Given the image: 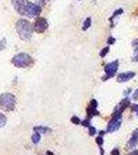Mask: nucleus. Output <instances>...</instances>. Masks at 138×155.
<instances>
[{
	"mask_svg": "<svg viewBox=\"0 0 138 155\" xmlns=\"http://www.w3.org/2000/svg\"><path fill=\"white\" fill-rule=\"evenodd\" d=\"M82 125H84V126H89V121H84V122H82Z\"/></svg>",
	"mask_w": 138,
	"mask_h": 155,
	"instance_id": "obj_21",
	"label": "nucleus"
},
{
	"mask_svg": "<svg viewBox=\"0 0 138 155\" xmlns=\"http://www.w3.org/2000/svg\"><path fill=\"white\" fill-rule=\"evenodd\" d=\"M47 155H54V154L52 153V152H50V151H47Z\"/></svg>",
	"mask_w": 138,
	"mask_h": 155,
	"instance_id": "obj_23",
	"label": "nucleus"
},
{
	"mask_svg": "<svg viewBox=\"0 0 138 155\" xmlns=\"http://www.w3.org/2000/svg\"><path fill=\"white\" fill-rule=\"evenodd\" d=\"M12 63L17 67H26L32 63V59L28 54L26 53H20L17 56L14 57Z\"/></svg>",
	"mask_w": 138,
	"mask_h": 155,
	"instance_id": "obj_3",
	"label": "nucleus"
},
{
	"mask_svg": "<svg viewBox=\"0 0 138 155\" xmlns=\"http://www.w3.org/2000/svg\"><path fill=\"white\" fill-rule=\"evenodd\" d=\"M71 122H73L74 124H79L81 120L77 118V117H72V118H71Z\"/></svg>",
	"mask_w": 138,
	"mask_h": 155,
	"instance_id": "obj_15",
	"label": "nucleus"
},
{
	"mask_svg": "<svg viewBox=\"0 0 138 155\" xmlns=\"http://www.w3.org/2000/svg\"><path fill=\"white\" fill-rule=\"evenodd\" d=\"M96 142H97L98 145H102V143H103V139H102L101 137H97V139H96Z\"/></svg>",
	"mask_w": 138,
	"mask_h": 155,
	"instance_id": "obj_18",
	"label": "nucleus"
},
{
	"mask_svg": "<svg viewBox=\"0 0 138 155\" xmlns=\"http://www.w3.org/2000/svg\"><path fill=\"white\" fill-rule=\"evenodd\" d=\"M6 123V117L0 114V127H3Z\"/></svg>",
	"mask_w": 138,
	"mask_h": 155,
	"instance_id": "obj_13",
	"label": "nucleus"
},
{
	"mask_svg": "<svg viewBox=\"0 0 138 155\" xmlns=\"http://www.w3.org/2000/svg\"><path fill=\"white\" fill-rule=\"evenodd\" d=\"M108 48H105V49H103V51H102L101 52V53H100V56H101V57H104L105 56V55H106L107 53H108Z\"/></svg>",
	"mask_w": 138,
	"mask_h": 155,
	"instance_id": "obj_16",
	"label": "nucleus"
},
{
	"mask_svg": "<svg viewBox=\"0 0 138 155\" xmlns=\"http://www.w3.org/2000/svg\"><path fill=\"white\" fill-rule=\"evenodd\" d=\"M31 139L34 144H38V142L40 141V134H39V132L35 131V134H33V136H32Z\"/></svg>",
	"mask_w": 138,
	"mask_h": 155,
	"instance_id": "obj_12",
	"label": "nucleus"
},
{
	"mask_svg": "<svg viewBox=\"0 0 138 155\" xmlns=\"http://www.w3.org/2000/svg\"><path fill=\"white\" fill-rule=\"evenodd\" d=\"M134 76H135V74H134V72H132V71L124 72V74H120L119 77H117V81H119L120 83H125V82L131 80Z\"/></svg>",
	"mask_w": 138,
	"mask_h": 155,
	"instance_id": "obj_8",
	"label": "nucleus"
},
{
	"mask_svg": "<svg viewBox=\"0 0 138 155\" xmlns=\"http://www.w3.org/2000/svg\"><path fill=\"white\" fill-rule=\"evenodd\" d=\"M12 5L14 6L16 11L22 16L27 15V8H28L29 2L27 0H11Z\"/></svg>",
	"mask_w": 138,
	"mask_h": 155,
	"instance_id": "obj_4",
	"label": "nucleus"
},
{
	"mask_svg": "<svg viewBox=\"0 0 138 155\" xmlns=\"http://www.w3.org/2000/svg\"><path fill=\"white\" fill-rule=\"evenodd\" d=\"M89 131H90V134H91V136H93V134H96V129H95L94 127H92V126H90Z\"/></svg>",
	"mask_w": 138,
	"mask_h": 155,
	"instance_id": "obj_17",
	"label": "nucleus"
},
{
	"mask_svg": "<svg viewBox=\"0 0 138 155\" xmlns=\"http://www.w3.org/2000/svg\"><path fill=\"white\" fill-rule=\"evenodd\" d=\"M90 25H91V19L90 18H88L86 21H85V23H84V27H82V29L84 30H86L88 29L90 27Z\"/></svg>",
	"mask_w": 138,
	"mask_h": 155,
	"instance_id": "obj_14",
	"label": "nucleus"
},
{
	"mask_svg": "<svg viewBox=\"0 0 138 155\" xmlns=\"http://www.w3.org/2000/svg\"><path fill=\"white\" fill-rule=\"evenodd\" d=\"M17 98L11 93H3L0 95V107L4 111H11L14 109Z\"/></svg>",
	"mask_w": 138,
	"mask_h": 155,
	"instance_id": "obj_2",
	"label": "nucleus"
},
{
	"mask_svg": "<svg viewBox=\"0 0 138 155\" xmlns=\"http://www.w3.org/2000/svg\"><path fill=\"white\" fill-rule=\"evenodd\" d=\"M117 65H119V63H117V61H114L111 62V63L107 64L106 66H105V72L107 74V76L108 77H114V74H115V71H117Z\"/></svg>",
	"mask_w": 138,
	"mask_h": 155,
	"instance_id": "obj_7",
	"label": "nucleus"
},
{
	"mask_svg": "<svg viewBox=\"0 0 138 155\" xmlns=\"http://www.w3.org/2000/svg\"><path fill=\"white\" fill-rule=\"evenodd\" d=\"M137 142H138V129L134 131L132 139L129 141V147L130 148H135V146L137 145Z\"/></svg>",
	"mask_w": 138,
	"mask_h": 155,
	"instance_id": "obj_9",
	"label": "nucleus"
},
{
	"mask_svg": "<svg viewBox=\"0 0 138 155\" xmlns=\"http://www.w3.org/2000/svg\"><path fill=\"white\" fill-rule=\"evenodd\" d=\"M111 155H120V152H119V149H114L111 151Z\"/></svg>",
	"mask_w": 138,
	"mask_h": 155,
	"instance_id": "obj_19",
	"label": "nucleus"
},
{
	"mask_svg": "<svg viewBox=\"0 0 138 155\" xmlns=\"http://www.w3.org/2000/svg\"><path fill=\"white\" fill-rule=\"evenodd\" d=\"M34 130L36 132H42V134H46V132L51 131V129L47 128V127H44V126H36L34 128Z\"/></svg>",
	"mask_w": 138,
	"mask_h": 155,
	"instance_id": "obj_11",
	"label": "nucleus"
},
{
	"mask_svg": "<svg viewBox=\"0 0 138 155\" xmlns=\"http://www.w3.org/2000/svg\"><path fill=\"white\" fill-rule=\"evenodd\" d=\"M47 28V20L42 19V18L37 19V21L35 22V24H34V30H35V31H36L37 33H41V32H43Z\"/></svg>",
	"mask_w": 138,
	"mask_h": 155,
	"instance_id": "obj_6",
	"label": "nucleus"
},
{
	"mask_svg": "<svg viewBox=\"0 0 138 155\" xmlns=\"http://www.w3.org/2000/svg\"><path fill=\"white\" fill-rule=\"evenodd\" d=\"M133 98H134V99H138V89L135 90L134 94H133Z\"/></svg>",
	"mask_w": 138,
	"mask_h": 155,
	"instance_id": "obj_20",
	"label": "nucleus"
},
{
	"mask_svg": "<svg viewBox=\"0 0 138 155\" xmlns=\"http://www.w3.org/2000/svg\"><path fill=\"white\" fill-rule=\"evenodd\" d=\"M122 123V118H121V115H117L112 118L111 121L108 123V126H107V131L108 132H114L115 130L120 128Z\"/></svg>",
	"mask_w": 138,
	"mask_h": 155,
	"instance_id": "obj_5",
	"label": "nucleus"
},
{
	"mask_svg": "<svg viewBox=\"0 0 138 155\" xmlns=\"http://www.w3.org/2000/svg\"><path fill=\"white\" fill-rule=\"evenodd\" d=\"M16 29L19 36L22 39H29L32 35V25L26 20H19L16 24Z\"/></svg>",
	"mask_w": 138,
	"mask_h": 155,
	"instance_id": "obj_1",
	"label": "nucleus"
},
{
	"mask_svg": "<svg viewBox=\"0 0 138 155\" xmlns=\"http://www.w3.org/2000/svg\"><path fill=\"white\" fill-rule=\"evenodd\" d=\"M137 115H138V111H137Z\"/></svg>",
	"mask_w": 138,
	"mask_h": 155,
	"instance_id": "obj_24",
	"label": "nucleus"
},
{
	"mask_svg": "<svg viewBox=\"0 0 138 155\" xmlns=\"http://www.w3.org/2000/svg\"><path fill=\"white\" fill-rule=\"evenodd\" d=\"M128 106H129V99H124V101H122L120 106L117 107V113H119V115H121L122 112L124 111Z\"/></svg>",
	"mask_w": 138,
	"mask_h": 155,
	"instance_id": "obj_10",
	"label": "nucleus"
},
{
	"mask_svg": "<svg viewBox=\"0 0 138 155\" xmlns=\"http://www.w3.org/2000/svg\"><path fill=\"white\" fill-rule=\"evenodd\" d=\"M114 38H112L111 37V38L108 39V44H114Z\"/></svg>",
	"mask_w": 138,
	"mask_h": 155,
	"instance_id": "obj_22",
	"label": "nucleus"
}]
</instances>
